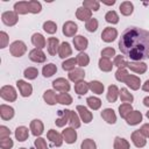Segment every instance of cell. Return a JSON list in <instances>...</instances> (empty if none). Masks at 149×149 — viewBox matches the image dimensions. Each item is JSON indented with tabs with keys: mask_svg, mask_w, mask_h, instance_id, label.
Segmentation results:
<instances>
[{
	"mask_svg": "<svg viewBox=\"0 0 149 149\" xmlns=\"http://www.w3.org/2000/svg\"><path fill=\"white\" fill-rule=\"evenodd\" d=\"M105 20H106V22H108L111 24H116L119 22V15L115 10H108L105 14Z\"/></svg>",
	"mask_w": 149,
	"mask_h": 149,
	"instance_id": "cell-45",
	"label": "cell"
},
{
	"mask_svg": "<svg viewBox=\"0 0 149 149\" xmlns=\"http://www.w3.org/2000/svg\"><path fill=\"white\" fill-rule=\"evenodd\" d=\"M133 111H134L133 106L129 102H123V104H121L119 106V114H120V116L122 119H126L130 114V112H133Z\"/></svg>",
	"mask_w": 149,
	"mask_h": 149,
	"instance_id": "cell-37",
	"label": "cell"
},
{
	"mask_svg": "<svg viewBox=\"0 0 149 149\" xmlns=\"http://www.w3.org/2000/svg\"><path fill=\"white\" fill-rule=\"evenodd\" d=\"M1 21L3 24L8 26V27H13L19 21V14L14 10H7V12H3L1 14Z\"/></svg>",
	"mask_w": 149,
	"mask_h": 149,
	"instance_id": "cell-4",
	"label": "cell"
},
{
	"mask_svg": "<svg viewBox=\"0 0 149 149\" xmlns=\"http://www.w3.org/2000/svg\"><path fill=\"white\" fill-rule=\"evenodd\" d=\"M88 90H90L88 83H86L85 80L74 83V92H76L78 95H84V94H86Z\"/></svg>",
	"mask_w": 149,
	"mask_h": 149,
	"instance_id": "cell-35",
	"label": "cell"
},
{
	"mask_svg": "<svg viewBox=\"0 0 149 149\" xmlns=\"http://www.w3.org/2000/svg\"><path fill=\"white\" fill-rule=\"evenodd\" d=\"M14 146V142L13 140L9 137H3V139H0V148L1 149H12Z\"/></svg>",
	"mask_w": 149,
	"mask_h": 149,
	"instance_id": "cell-52",
	"label": "cell"
},
{
	"mask_svg": "<svg viewBox=\"0 0 149 149\" xmlns=\"http://www.w3.org/2000/svg\"><path fill=\"white\" fill-rule=\"evenodd\" d=\"M16 87L19 88V92L20 94L23 97V98H27V97H30L31 93H33V86L31 84L22 80V79H19L16 81Z\"/></svg>",
	"mask_w": 149,
	"mask_h": 149,
	"instance_id": "cell-6",
	"label": "cell"
},
{
	"mask_svg": "<svg viewBox=\"0 0 149 149\" xmlns=\"http://www.w3.org/2000/svg\"><path fill=\"white\" fill-rule=\"evenodd\" d=\"M62 31L66 37H73V36H76V34L78 31V26L73 21H66L63 24Z\"/></svg>",
	"mask_w": 149,
	"mask_h": 149,
	"instance_id": "cell-13",
	"label": "cell"
},
{
	"mask_svg": "<svg viewBox=\"0 0 149 149\" xmlns=\"http://www.w3.org/2000/svg\"><path fill=\"white\" fill-rule=\"evenodd\" d=\"M142 90L144 92H149V79H147L144 81V84H142Z\"/></svg>",
	"mask_w": 149,
	"mask_h": 149,
	"instance_id": "cell-59",
	"label": "cell"
},
{
	"mask_svg": "<svg viewBox=\"0 0 149 149\" xmlns=\"http://www.w3.org/2000/svg\"><path fill=\"white\" fill-rule=\"evenodd\" d=\"M119 10H120V13H121L123 16H129V15L133 14L134 5H133L130 1H123V2L120 3Z\"/></svg>",
	"mask_w": 149,
	"mask_h": 149,
	"instance_id": "cell-29",
	"label": "cell"
},
{
	"mask_svg": "<svg viewBox=\"0 0 149 149\" xmlns=\"http://www.w3.org/2000/svg\"><path fill=\"white\" fill-rule=\"evenodd\" d=\"M83 6L86 7V8H88L90 10L97 12L100 8V2L97 1V0H84L83 1Z\"/></svg>",
	"mask_w": 149,
	"mask_h": 149,
	"instance_id": "cell-47",
	"label": "cell"
},
{
	"mask_svg": "<svg viewBox=\"0 0 149 149\" xmlns=\"http://www.w3.org/2000/svg\"><path fill=\"white\" fill-rule=\"evenodd\" d=\"M72 55V48L69 42H62L58 49V56L61 58H68Z\"/></svg>",
	"mask_w": 149,
	"mask_h": 149,
	"instance_id": "cell-28",
	"label": "cell"
},
{
	"mask_svg": "<svg viewBox=\"0 0 149 149\" xmlns=\"http://www.w3.org/2000/svg\"><path fill=\"white\" fill-rule=\"evenodd\" d=\"M88 86H90V91L94 94H102L104 93V90H105V86L101 81L99 80H92L88 83Z\"/></svg>",
	"mask_w": 149,
	"mask_h": 149,
	"instance_id": "cell-31",
	"label": "cell"
},
{
	"mask_svg": "<svg viewBox=\"0 0 149 149\" xmlns=\"http://www.w3.org/2000/svg\"><path fill=\"white\" fill-rule=\"evenodd\" d=\"M68 77H69V80H71L73 83H78V81L84 80V78H85V71L81 68H76L74 70H72L71 72H69Z\"/></svg>",
	"mask_w": 149,
	"mask_h": 149,
	"instance_id": "cell-21",
	"label": "cell"
},
{
	"mask_svg": "<svg viewBox=\"0 0 149 149\" xmlns=\"http://www.w3.org/2000/svg\"><path fill=\"white\" fill-rule=\"evenodd\" d=\"M62 136H63V140L65 141V143H68V144H72L77 141V132L74 128H71V127L65 128L62 132Z\"/></svg>",
	"mask_w": 149,
	"mask_h": 149,
	"instance_id": "cell-16",
	"label": "cell"
},
{
	"mask_svg": "<svg viewBox=\"0 0 149 149\" xmlns=\"http://www.w3.org/2000/svg\"><path fill=\"white\" fill-rule=\"evenodd\" d=\"M119 93L120 90L118 88L116 85H109L108 90H107V94H106V99L108 102H115L116 99L119 98Z\"/></svg>",
	"mask_w": 149,
	"mask_h": 149,
	"instance_id": "cell-27",
	"label": "cell"
},
{
	"mask_svg": "<svg viewBox=\"0 0 149 149\" xmlns=\"http://www.w3.org/2000/svg\"><path fill=\"white\" fill-rule=\"evenodd\" d=\"M31 43H33V45H34L35 48H37V49H43V48H45V45H47L45 37H44L42 34H40V33H35V34L31 35Z\"/></svg>",
	"mask_w": 149,
	"mask_h": 149,
	"instance_id": "cell-23",
	"label": "cell"
},
{
	"mask_svg": "<svg viewBox=\"0 0 149 149\" xmlns=\"http://www.w3.org/2000/svg\"><path fill=\"white\" fill-rule=\"evenodd\" d=\"M29 129L31 130V134L36 137H40L43 132H44V125L41 120L38 119H34L33 121H30V125H29Z\"/></svg>",
	"mask_w": 149,
	"mask_h": 149,
	"instance_id": "cell-7",
	"label": "cell"
},
{
	"mask_svg": "<svg viewBox=\"0 0 149 149\" xmlns=\"http://www.w3.org/2000/svg\"><path fill=\"white\" fill-rule=\"evenodd\" d=\"M76 17L80 21H88L90 19H92V10H90L88 8L81 6V7H78L77 10H76Z\"/></svg>",
	"mask_w": 149,
	"mask_h": 149,
	"instance_id": "cell-20",
	"label": "cell"
},
{
	"mask_svg": "<svg viewBox=\"0 0 149 149\" xmlns=\"http://www.w3.org/2000/svg\"><path fill=\"white\" fill-rule=\"evenodd\" d=\"M116 37H118V30L113 27H106L101 33V38L106 43L113 42Z\"/></svg>",
	"mask_w": 149,
	"mask_h": 149,
	"instance_id": "cell-10",
	"label": "cell"
},
{
	"mask_svg": "<svg viewBox=\"0 0 149 149\" xmlns=\"http://www.w3.org/2000/svg\"><path fill=\"white\" fill-rule=\"evenodd\" d=\"M43 30L50 35L55 34L57 31V24L54 21H45L43 23Z\"/></svg>",
	"mask_w": 149,
	"mask_h": 149,
	"instance_id": "cell-48",
	"label": "cell"
},
{
	"mask_svg": "<svg viewBox=\"0 0 149 149\" xmlns=\"http://www.w3.org/2000/svg\"><path fill=\"white\" fill-rule=\"evenodd\" d=\"M76 65H77L76 57H71V58L65 59V61L62 63V69H63L64 71H69V72H71L72 70L76 69Z\"/></svg>",
	"mask_w": 149,
	"mask_h": 149,
	"instance_id": "cell-41",
	"label": "cell"
},
{
	"mask_svg": "<svg viewBox=\"0 0 149 149\" xmlns=\"http://www.w3.org/2000/svg\"><path fill=\"white\" fill-rule=\"evenodd\" d=\"M98 26H99V22H98V20L94 19V17L90 19V20L85 23V28H86V30L90 31V33H94V31L98 29Z\"/></svg>",
	"mask_w": 149,
	"mask_h": 149,
	"instance_id": "cell-50",
	"label": "cell"
},
{
	"mask_svg": "<svg viewBox=\"0 0 149 149\" xmlns=\"http://www.w3.org/2000/svg\"><path fill=\"white\" fill-rule=\"evenodd\" d=\"M34 144H35L36 149H49V147H48V144L43 137H36Z\"/></svg>",
	"mask_w": 149,
	"mask_h": 149,
	"instance_id": "cell-56",
	"label": "cell"
},
{
	"mask_svg": "<svg viewBox=\"0 0 149 149\" xmlns=\"http://www.w3.org/2000/svg\"><path fill=\"white\" fill-rule=\"evenodd\" d=\"M76 61H77V65H79L80 68H85L90 64V57L86 52L81 51L76 56Z\"/></svg>",
	"mask_w": 149,
	"mask_h": 149,
	"instance_id": "cell-39",
	"label": "cell"
},
{
	"mask_svg": "<svg viewBox=\"0 0 149 149\" xmlns=\"http://www.w3.org/2000/svg\"><path fill=\"white\" fill-rule=\"evenodd\" d=\"M29 59L35 62V63H44L47 59L45 54L42 51V49H37L34 48L29 51Z\"/></svg>",
	"mask_w": 149,
	"mask_h": 149,
	"instance_id": "cell-15",
	"label": "cell"
},
{
	"mask_svg": "<svg viewBox=\"0 0 149 149\" xmlns=\"http://www.w3.org/2000/svg\"><path fill=\"white\" fill-rule=\"evenodd\" d=\"M29 130H30V129H28L26 126H19V127L15 129V132H14L15 139H16L19 142L26 141V140L28 139V136H29Z\"/></svg>",
	"mask_w": 149,
	"mask_h": 149,
	"instance_id": "cell-24",
	"label": "cell"
},
{
	"mask_svg": "<svg viewBox=\"0 0 149 149\" xmlns=\"http://www.w3.org/2000/svg\"><path fill=\"white\" fill-rule=\"evenodd\" d=\"M113 65L116 68H127V61L125 59V56H115L113 61Z\"/></svg>",
	"mask_w": 149,
	"mask_h": 149,
	"instance_id": "cell-51",
	"label": "cell"
},
{
	"mask_svg": "<svg viewBox=\"0 0 149 149\" xmlns=\"http://www.w3.org/2000/svg\"><path fill=\"white\" fill-rule=\"evenodd\" d=\"M142 118L143 116H142V113L140 111H133V112H130V114L125 120H126L127 125H129V126H136V125H139L142 121Z\"/></svg>",
	"mask_w": 149,
	"mask_h": 149,
	"instance_id": "cell-22",
	"label": "cell"
},
{
	"mask_svg": "<svg viewBox=\"0 0 149 149\" xmlns=\"http://www.w3.org/2000/svg\"><path fill=\"white\" fill-rule=\"evenodd\" d=\"M57 102L61 105H71L72 97L68 92H61L59 94H57Z\"/></svg>",
	"mask_w": 149,
	"mask_h": 149,
	"instance_id": "cell-43",
	"label": "cell"
},
{
	"mask_svg": "<svg viewBox=\"0 0 149 149\" xmlns=\"http://www.w3.org/2000/svg\"><path fill=\"white\" fill-rule=\"evenodd\" d=\"M119 97H120V100H121L122 102H129V104H132V102H133V100H134L133 94H132V93H130L126 87H122V88L120 90Z\"/></svg>",
	"mask_w": 149,
	"mask_h": 149,
	"instance_id": "cell-42",
	"label": "cell"
},
{
	"mask_svg": "<svg viewBox=\"0 0 149 149\" xmlns=\"http://www.w3.org/2000/svg\"><path fill=\"white\" fill-rule=\"evenodd\" d=\"M113 148L114 149H129L130 148V144H129V142L126 139L120 137V136H116L114 139Z\"/></svg>",
	"mask_w": 149,
	"mask_h": 149,
	"instance_id": "cell-38",
	"label": "cell"
},
{
	"mask_svg": "<svg viewBox=\"0 0 149 149\" xmlns=\"http://www.w3.org/2000/svg\"><path fill=\"white\" fill-rule=\"evenodd\" d=\"M8 42H9V36L6 31L1 30L0 31V48L1 49H5L7 45H8Z\"/></svg>",
	"mask_w": 149,
	"mask_h": 149,
	"instance_id": "cell-54",
	"label": "cell"
},
{
	"mask_svg": "<svg viewBox=\"0 0 149 149\" xmlns=\"http://www.w3.org/2000/svg\"><path fill=\"white\" fill-rule=\"evenodd\" d=\"M23 76H24L27 79L33 80V79H35V78L38 76V70H37L36 68H34V66H29V68L24 69Z\"/></svg>",
	"mask_w": 149,
	"mask_h": 149,
	"instance_id": "cell-46",
	"label": "cell"
},
{
	"mask_svg": "<svg viewBox=\"0 0 149 149\" xmlns=\"http://www.w3.org/2000/svg\"><path fill=\"white\" fill-rule=\"evenodd\" d=\"M15 112H14V108L9 105H6V104H1L0 105V116L3 121H7V120H10L13 119Z\"/></svg>",
	"mask_w": 149,
	"mask_h": 149,
	"instance_id": "cell-18",
	"label": "cell"
},
{
	"mask_svg": "<svg viewBox=\"0 0 149 149\" xmlns=\"http://www.w3.org/2000/svg\"><path fill=\"white\" fill-rule=\"evenodd\" d=\"M113 56H115V49H114V48L107 47V48H105V49L101 50V57H104V58H109V59H111V57H113Z\"/></svg>",
	"mask_w": 149,
	"mask_h": 149,
	"instance_id": "cell-55",
	"label": "cell"
},
{
	"mask_svg": "<svg viewBox=\"0 0 149 149\" xmlns=\"http://www.w3.org/2000/svg\"><path fill=\"white\" fill-rule=\"evenodd\" d=\"M19 149H26V148H19Z\"/></svg>",
	"mask_w": 149,
	"mask_h": 149,
	"instance_id": "cell-63",
	"label": "cell"
},
{
	"mask_svg": "<svg viewBox=\"0 0 149 149\" xmlns=\"http://www.w3.org/2000/svg\"><path fill=\"white\" fill-rule=\"evenodd\" d=\"M80 121L81 120H80L78 113H76L74 111H70V113H69V125H70V127L74 128V129L79 128L80 125H81Z\"/></svg>",
	"mask_w": 149,
	"mask_h": 149,
	"instance_id": "cell-34",
	"label": "cell"
},
{
	"mask_svg": "<svg viewBox=\"0 0 149 149\" xmlns=\"http://www.w3.org/2000/svg\"><path fill=\"white\" fill-rule=\"evenodd\" d=\"M76 109H77V112H78V115H79L80 120H81L84 123H90V122L92 121L93 114H92V112H90L85 106L78 105V106L76 107Z\"/></svg>",
	"mask_w": 149,
	"mask_h": 149,
	"instance_id": "cell-12",
	"label": "cell"
},
{
	"mask_svg": "<svg viewBox=\"0 0 149 149\" xmlns=\"http://www.w3.org/2000/svg\"><path fill=\"white\" fill-rule=\"evenodd\" d=\"M104 5H107V6H113L115 3V0H112V1H102Z\"/></svg>",
	"mask_w": 149,
	"mask_h": 149,
	"instance_id": "cell-60",
	"label": "cell"
},
{
	"mask_svg": "<svg viewBox=\"0 0 149 149\" xmlns=\"http://www.w3.org/2000/svg\"><path fill=\"white\" fill-rule=\"evenodd\" d=\"M56 72H57V66H56L54 63H48V64L44 65L43 69H42V74H43V77H45V78L52 77Z\"/></svg>",
	"mask_w": 149,
	"mask_h": 149,
	"instance_id": "cell-36",
	"label": "cell"
},
{
	"mask_svg": "<svg viewBox=\"0 0 149 149\" xmlns=\"http://www.w3.org/2000/svg\"><path fill=\"white\" fill-rule=\"evenodd\" d=\"M130 139H132V142L134 143V146L136 148H143L147 144V139L143 136V134L140 132V129L134 130L130 135Z\"/></svg>",
	"mask_w": 149,
	"mask_h": 149,
	"instance_id": "cell-9",
	"label": "cell"
},
{
	"mask_svg": "<svg viewBox=\"0 0 149 149\" xmlns=\"http://www.w3.org/2000/svg\"><path fill=\"white\" fill-rule=\"evenodd\" d=\"M80 149H97V144L92 139H85L80 144Z\"/></svg>",
	"mask_w": 149,
	"mask_h": 149,
	"instance_id": "cell-53",
	"label": "cell"
},
{
	"mask_svg": "<svg viewBox=\"0 0 149 149\" xmlns=\"http://www.w3.org/2000/svg\"><path fill=\"white\" fill-rule=\"evenodd\" d=\"M14 12L21 15H26L29 13V7H28V1H17L14 3Z\"/></svg>",
	"mask_w": 149,
	"mask_h": 149,
	"instance_id": "cell-32",
	"label": "cell"
},
{
	"mask_svg": "<svg viewBox=\"0 0 149 149\" xmlns=\"http://www.w3.org/2000/svg\"><path fill=\"white\" fill-rule=\"evenodd\" d=\"M123 83H125L130 90H133V91L139 90L140 86H141V79H140L137 76H135V74H128Z\"/></svg>",
	"mask_w": 149,
	"mask_h": 149,
	"instance_id": "cell-19",
	"label": "cell"
},
{
	"mask_svg": "<svg viewBox=\"0 0 149 149\" xmlns=\"http://www.w3.org/2000/svg\"><path fill=\"white\" fill-rule=\"evenodd\" d=\"M47 137H48V140H49L54 146H56V147H61V146L63 144V142H64L62 134L58 133V132L55 130V129H49L48 133H47Z\"/></svg>",
	"mask_w": 149,
	"mask_h": 149,
	"instance_id": "cell-8",
	"label": "cell"
},
{
	"mask_svg": "<svg viewBox=\"0 0 149 149\" xmlns=\"http://www.w3.org/2000/svg\"><path fill=\"white\" fill-rule=\"evenodd\" d=\"M101 118L109 125H114L116 122V114L112 108H105L101 112Z\"/></svg>",
	"mask_w": 149,
	"mask_h": 149,
	"instance_id": "cell-25",
	"label": "cell"
},
{
	"mask_svg": "<svg viewBox=\"0 0 149 149\" xmlns=\"http://www.w3.org/2000/svg\"><path fill=\"white\" fill-rule=\"evenodd\" d=\"M52 87L55 91H58V92H69L71 86H70V83L68 79L65 78H57L52 81Z\"/></svg>",
	"mask_w": 149,
	"mask_h": 149,
	"instance_id": "cell-5",
	"label": "cell"
},
{
	"mask_svg": "<svg viewBox=\"0 0 149 149\" xmlns=\"http://www.w3.org/2000/svg\"><path fill=\"white\" fill-rule=\"evenodd\" d=\"M59 40L57 37H49L47 40V50L48 54L50 56H55L56 54H58V49H59Z\"/></svg>",
	"mask_w": 149,
	"mask_h": 149,
	"instance_id": "cell-14",
	"label": "cell"
},
{
	"mask_svg": "<svg viewBox=\"0 0 149 149\" xmlns=\"http://www.w3.org/2000/svg\"><path fill=\"white\" fill-rule=\"evenodd\" d=\"M121 54L132 62H142L149 58V31L139 27L126 28L119 38Z\"/></svg>",
	"mask_w": 149,
	"mask_h": 149,
	"instance_id": "cell-1",
	"label": "cell"
},
{
	"mask_svg": "<svg viewBox=\"0 0 149 149\" xmlns=\"http://www.w3.org/2000/svg\"><path fill=\"white\" fill-rule=\"evenodd\" d=\"M98 66H99V69L102 72H109V71H112V69H113L114 65H113V63H112V61L109 58L101 57L99 59V62H98Z\"/></svg>",
	"mask_w": 149,
	"mask_h": 149,
	"instance_id": "cell-33",
	"label": "cell"
},
{
	"mask_svg": "<svg viewBox=\"0 0 149 149\" xmlns=\"http://www.w3.org/2000/svg\"><path fill=\"white\" fill-rule=\"evenodd\" d=\"M87 45H88V41H87V38L85 36H83V35H76L73 37V47L79 52L84 51L87 48Z\"/></svg>",
	"mask_w": 149,
	"mask_h": 149,
	"instance_id": "cell-17",
	"label": "cell"
},
{
	"mask_svg": "<svg viewBox=\"0 0 149 149\" xmlns=\"http://www.w3.org/2000/svg\"><path fill=\"white\" fill-rule=\"evenodd\" d=\"M10 134H12V132L9 130L8 127H6V126H0V139L9 137Z\"/></svg>",
	"mask_w": 149,
	"mask_h": 149,
	"instance_id": "cell-57",
	"label": "cell"
},
{
	"mask_svg": "<svg viewBox=\"0 0 149 149\" xmlns=\"http://www.w3.org/2000/svg\"><path fill=\"white\" fill-rule=\"evenodd\" d=\"M128 74H129V73H128V71H127V68H118V70H116V72H115V79H116L118 81L123 83Z\"/></svg>",
	"mask_w": 149,
	"mask_h": 149,
	"instance_id": "cell-49",
	"label": "cell"
},
{
	"mask_svg": "<svg viewBox=\"0 0 149 149\" xmlns=\"http://www.w3.org/2000/svg\"><path fill=\"white\" fill-rule=\"evenodd\" d=\"M140 132L143 134L146 139H149V123H143L140 128Z\"/></svg>",
	"mask_w": 149,
	"mask_h": 149,
	"instance_id": "cell-58",
	"label": "cell"
},
{
	"mask_svg": "<svg viewBox=\"0 0 149 149\" xmlns=\"http://www.w3.org/2000/svg\"><path fill=\"white\" fill-rule=\"evenodd\" d=\"M127 69H129L130 71H133L134 73H137V74H143L148 66L146 63L143 62H127Z\"/></svg>",
	"mask_w": 149,
	"mask_h": 149,
	"instance_id": "cell-11",
	"label": "cell"
},
{
	"mask_svg": "<svg viewBox=\"0 0 149 149\" xmlns=\"http://www.w3.org/2000/svg\"><path fill=\"white\" fill-rule=\"evenodd\" d=\"M143 105H144L146 107H149V97H146V98L143 99Z\"/></svg>",
	"mask_w": 149,
	"mask_h": 149,
	"instance_id": "cell-61",
	"label": "cell"
},
{
	"mask_svg": "<svg viewBox=\"0 0 149 149\" xmlns=\"http://www.w3.org/2000/svg\"><path fill=\"white\" fill-rule=\"evenodd\" d=\"M69 113H70V109L58 111V116L55 121L57 127H64L66 123H69Z\"/></svg>",
	"mask_w": 149,
	"mask_h": 149,
	"instance_id": "cell-26",
	"label": "cell"
},
{
	"mask_svg": "<svg viewBox=\"0 0 149 149\" xmlns=\"http://www.w3.org/2000/svg\"><path fill=\"white\" fill-rule=\"evenodd\" d=\"M86 104H87V106L92 109V111H97V109H99L100 107H101V100L98 98V97H87V99H86Z\"/></svg>",
	"mask_w": 149,
	"mask_h": 149,
	"instance_id": "cell-40",
	"label": "cell"
},
{
	"mask_svg": "<svg viewBox=\"0 0 149 149\" xmlns=\"http://www.w3.org/2000/svg\"><path fill=\"white\" fill-rule=\"evenodd\" d=\"M146 116H147V118H148V119H149V111H148V112H147V113H146Z\"/></svg>",
	"mask_w": 149,
	"mask_h": 149,
	"instance_id": "cell-62",
	"label": "cell"
},
{
	"mask_svg": "<svg viewBox=\"0 0 149 149\" xmlns=\"http://www.w3.org/2000/svg\"><path fill=\"white\" fill-rule=\"evenodd\" d=\"M0 97L6 101L13 102L17 99V93H16V90L12 85H3L0 88Z\"/></svg>",
	"mask_w": 149,
	"mask_h": 149,
	"instance_id": "cell-3",
	"label": "cell"
},
{
	"mask_svg": "<svg viewBox=\"0 0 149 149\" xmlns=\"http://www.w3.org/2000/svg\"><path fill=\"white\" fill-rule=\"evenodd\" d=\"M9 52L14 57H21L27 52V45L23 41L16 40L9 45Z\"/></svg>",
	"mask_w": 149,
	"mask_h": 149,
	"instance_id": "cell-2",
	"label": "cell"
},
{
	"mask_svg": "<svg viewBox=\"0 0 149 149\" xmlns=\"http://www.w3.org/2000/svg\"><path fill=\"white\" fill-rule=\"evenodd\" d=\"M43 100L48 105H50V106L56 105L57 104V94H56V92L54 90H47V91H44V93H43Z\"/></svg>",
	"mask_w": 149,
	"mask_h": 149,
	"instance_id": "cell-30",
	"label": "cell"
},
{
	"mask_svg": "<svg viewBox=\"0 0 149 149\" xmlns=\"http://www.w3.org/2000/svg\"><path fill=\"white\" fill-rule=\"evenodd\" d=\"M28 7H29V13H33V14H38L42 10V5L37 0L28 1Z\"/></svg>",
	"mask_w": 149,
	"mask_h": 149,
	"instance_id": "cell-44",
	"label": "cell"
}]
</instances>
